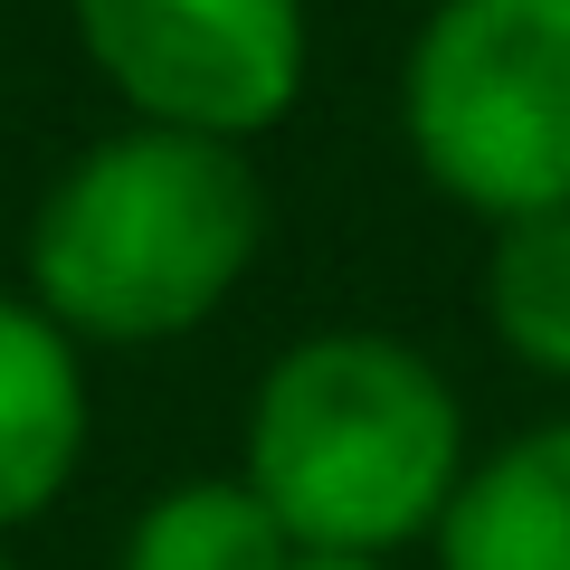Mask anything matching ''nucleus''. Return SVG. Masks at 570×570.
Segmentation results:
<instances>
[{
	"label": "nucleus",
	"mask_w": 570,
	"mask_h": 570,
	"mask_svg": "<svg viewBox=\"0 0 570 570\" xmlns=\"http://www.w3.org/2000/svg\"><path fill=\"white\" fill-rule=\"evenodd\" d=\"M466 466L456 381L400 333L333 324L257 371L238 475L295 551L390 561L400 542H438Z\"/></svg>",
	"instance_id": "f257e3e1"
},
{
	"label": "nucleus",
	"mask_w": 570,
	"mask_h": 570,
	"mask_svg": "<svg viewBox=\"0 0 570 570\" xmlns=\"http://www.w3.org/2000/svg\"><path fill=\"white\" fill-rule=\"evenodd\" d=\"M266 247V181L238 142L124 124L86 142L29 219V305L67 343H181L247 285Z\"/></svg>",
	"instance_id": "f03ea898"
},
{
	"label": "nucleus",
	"mask_w": 570,
	"mask_h": 570,
	"mask_svg": "<svg viewBox=\"0 0 570 570\" xmlns=\"http://www.w3.org/2000/svg\"><path fill=\"white\" fill-rule=\"evenodd\" d=\"M400 134L428 190L494 228L570 209V0H438L400 67Z\"/></svg>",
	"instance_id": "7ed1b4c3"
},
{
	"label": "nucleus",
	"mask_w": 570,
	"mask_h": 570,
	"mask_svg": "<svg viewBox=\"0 0 570 570\" xmlns=\"http://www.w3.org/2000/svg\"><path fill=\"white\" fill-rule=\"evenodd\" d=\"M77 48L134 124L200 142L276 134L314 77V10L305 0H67Z\"/></svg>",
	"instance_id": "20e7f679"
},
{
	"label": "nucleus",
	"mask_w": 570,
	"mask_h": 570,
	"mask_svg": "<svg viewBox=\"0 0 570 570\" xmlns=\"http://www.w3.org/2000/svg\"><path fill=\"white\" fill-rule=\"evenodd\" d=\"M86 352L29 295H0V532L39 523L86 466Z\"/></svg>",
	"instance_id": "39448f33"
},
{
	"label": "nucleus",
	"mask_w": 570,
	"mask_h": 570,
	"mask_svg": "<svg viewBox=\"0 0 570 570\" xmlns=\"http://www.w3.org/2000/svg\"><path fill=\"white\" fill-rule=\"evenodd\" d=\"M438 570H570V419L485 448L438 523Z\"/></svg>",
	"instance_id": "423d86ee"
},
{
	"label": "nucleus",
	"mask_w": 570,
	"mask_h": 570,
	"mask_svg": "<svg viewBox=\"0 0 570 570\" xmlns=\"http://www.w3.org/2000/svg\"><path fill=\"white\" fill-rule=\"evenodd\" d=\"M305 551L247 494V475H181L124 532V570H295Z\"/></svg>",
	"instance_id": "0eeeda50"
},
{
	"label": "nucleus",
	"mask_w": 570,
	"mask_h": 570,
	"mask_svg": "<svg viewBox=\"0 0 570 570\" xmlns=\"http://www.w3.org/2000/svg\"><path fill=\"white\" fill-rule=\"evenodd\" d=\"M485 324L542 381H570V209L513 219L485 247Z\"/></svg>",
	"instance_id": "6e6552de"
},
{
	"label": "nucleus",
	"mask_w": 570,
	"mask_h": 570,
	"mask_svg": "<svg viewBox=\"0 0 570 570\" xmlns=\"http://www.w3.org/2000/svg\"><path fill=\"white\" fill-rule=\"evenodd\" d=\"M295 570H390V561H324V551H305Z\"/></svg>",
	"instance_id": "1a4fd4ad"
},
{
	"label": "nucleus",
	"mask_w": 570,
	"mask_h": 570,
	"mask_svg": "<svg viewBox=\"0 0 570 570\" xmlns=\"http://www.w3.org/2000/svg\"><path fill=\"white\" fill-rule=\"evenodd\" d=\"M0 570H20V561H0Z\"/></svg>",
	"instance_id": "9d476101"
}]
</instances>
